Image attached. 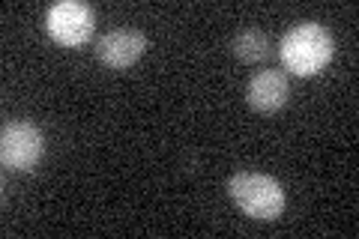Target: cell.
<instances>
[{
  "label": "cell",
  "mask_w": 359,
  "mask_h": 239,
  "mask_svg": "<svg viewBox=\"0 0 359 239\" xmlns=\"http://www.w3.org/2000/svg\"><path fill=\"white\" fill-rule=\"evenodd\" d=\"M290 96V81L282 69H261L245 87V99L255 111H278Z\"/></svg>",
  "instance_id": "6"
},
{
  "label": "cell",
  "mask_w": 359,
  "mask_h": 239,
  "mask_svg": "<svg viewBox=\"0 0 359 239\" xmlns=\"http://www.w3.org/2000/svg\"><path fill=\"white\" fill-rule=\"evenodd\" d=\"M45 156V135L27 120H9L0 135V158L9 170H33Z\"/></svg>",
  "instance_id": "3"
},
{
  "label": "cell",
  "mask_w": 359,
  "mask_h": 239,
  "mask_svg": "<svg viewBox=\"0 0 359 239\" xmlns=\"http://www.w3.org/2000/svg\"><path fill=\"white\" fill-rule=\"evenodd\" d=\"M231 48L245 63H261V60H266V57L273 54V39H269L264 30L249 27V30H240L237 36H233Z\"/></svg>",
  "instance_id": "7"
},
{
  "label": "cell",
  "mask_w": 359,
  "mask_h": 239,
  "mask_svg": "<svg viewBox=\"0 0 359 239\" xmlns=\"http://www.w3.org/2000/svg\"><path fill=\"white\" fill-rule=\"evenodd\" d=\"M332 33L318 21H299L278 42V57L285 69L297 75H314L332 60Z\"/></svg>",
  "instance_id": "1"
},
{
  "label": "cell",
  "mask_w": 359,
  "mask_h": 239,
  "mask_svg": "<svg viewBox=\"0 0 359 239\" xmlns=\"http://www.w3.org/2000/svg\"><path fill=\"white\" fill-rule=\"evenodd\" d=\"M144 51H147V36L135 27L111 30L96 42V57L108 69H126V66L141 60Z\"/></svg>",
  "instance_id": "5"
},
{
  "label": "cell",
  "mask_w": 359,
  "mask_h": 239,
  "mask_svg": "<svg viewBox=\"0 0 359 239\" xmlns=\"http://www.w3.org/2000/svg\"><path fill=\"white\" fill-rule=\"evenodd\" d=\"M45 25H48V33L60 45H84L90 36H93L96 15L87 4H78V0H60V4L48 6Z\"/></svg>",
  "instance_id": "4"
},
{
  "label": "cell",
  "mask_w": 359,
  "mask_h": 239,
  "mask_svg": "<svg viewBox=\"0 0 359 239\" xmlns=\"http://www.w3.org/2000/svg\"><path fill=\"white\" fill-rule=\"evenodd\" d=\"M228 195L237 207L261 221H273L285 212V189L278 179L255 170H240L228 179Z\"/></svg>",
  "instance_id": "2"
}]
</instances>
